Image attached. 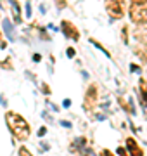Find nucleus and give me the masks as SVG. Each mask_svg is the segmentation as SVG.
<instances>
[{"label": "nucleus", "instance_id": "nucleus-23", "mask_svg": "<svg viewBox=\"0 0 147 156\" xmlns=\"http://www.w3.org/2000/svg\"><path fill=\"white\" fill-rule=\"evenodd\" d=\"M47 134V129L45 127H40V130H38V137H43Z\"/></svg>", "mask_w": 147, "mask_h": 156}, {"label": "nucleus", "instance_id": "nucleus-14", "mask_svg": "<svg viewBox=\"0 0 147 156\" xmlns=\"http://www.w3.org/2000/svg\"><path fill=\"white\" fill-rule=\"evenodd\" d=\"M0 68H2V69H12V61H10V57H7L5 61H2V63H0Z\"/></svg>", "mask_w": 147, "mask_h": 156}, {"label": "nucleus", "instance_id": "nucleus-2", "mask_svg": "<svg viewBox=\"0 0 147 156\" xmlns=\"http://www.w3.org/2000/svg\"><path fill=\"white\" fill-rule=\"evenodd\" d=\"M106 10L113 19H121L126 10L125 0H106Z\"/></svg>", "mask_w": 147, "mask_h": 156}, {"label": "nucleus", "instance_id": "nucleus-26", "mask_svg": "<svg viewBox=\"0 0 147 156\" xmlns=\"http://www.w3.org/2000/svg\"><path fill=\"white\" fill-rule=\"evenodd\" d=\"M33 61H35V63H40V61H42V56H40V54H33Z\"/></svg>", "mask_w": 147, "mask_h": 156}, {"label": "nucleus", "instance_id": "nucleus-11", "mask_svg": "<svg viewBox=\"0 0 147 156\" xmlns=\"http://www.w3.org/2000/svg\"><path fill=\"white\" fill-rule=\"evenodd\" d=\"M10 3H12V9H14V21L16 23H21L23 19H21V9H19L17 0H10Z\"/></svg>", "mask_w": 147, "mask_h": 156}, {"label": "nucleus", "instance_id": "nucleus-12", "mask_svg": "<svg viewBox=\"0 0 147 156\" xmlns=\"http://www.w3.org/2000/svg\"><path fill=\"white\" fill-rule=\"evenodd\" d=\"M118 101H120V106H121V108H123L126 113H130V115H132V113L135 111V109H133V104H128V102H126L123 97H118Z\"/></svg>", "mask_w": 147, "mask_h": 156}, {"label": "nucleus", "instance_id": "nucleus-16", "mask_svg": "<svg viewBox=\"0 0 147 156\" xmlns=\"http://www.w3.org/2000/svg\"><path fill=\"white\" fill-rule=\"evenodd\" d=\"M19 156H33L29 153V149H26V148H21L19 149Z\"/></svg>", "mask_w": 147, "mask_h": 156}, {"label": "nucleus", "instance_id": "nucleus-9", "mask_svg": "<svg viewBox=\"0 0 147 156\" xmlns=\"http://www.w3.org/2000/svg\"><path fill=\"white\" fill-rule=\"evenodd\" d=\"M139 87H140V97H142L144 104L147 106V80H146V78H140Z\"/></svg>", "mask_w": 147, "mask_h": 156}, {"label": "nucleus", "instance_id": "nucleus-15", "mask_svg": "<svg viewBox=\"0 0 147 156\" xmlns=\"http://www.w3.org/2000/svg\"><path fill=\"white\" fill-rule=\"evenodd\" d=\"M121 38H123L125 43H128V26H123V30H121Z\"/></svg>", "mask_w": 147, "mask_h": 156}, {"label": "nucleus", "instance_id": "nucleus-21", "mask_svg": "<svg viewBox=\"0 0 147 156\" xmlns=\"http://www.w3.org/2000/svg\"><path fill=\"white\" fill-rule=\"evenodd\" d=\"M118 155H120V156H128V153H126L125 148H118Z\"/></svg>", "mask_w": 147, "mask_h": 156}, {"label": "nucleus", "instance_id": "nucleus-22", "mask_svg": "<svg viewBox=\"0 0 147 156\" xmlns=\"http://www.w3.org/2000/svg\"><path fill=\"white\" fill-rule=\"evenodd\" d=\"M26 17H31V7H29V2H26Z\"/></svg>", "mask_w": 147, "mask_h": 156}, {"label": "nucleus", "instance_id": "nucleus-4", "mask_svg": "<svg viewBox=\"0 0 147 156\" xmlns=\"http://www.w3.org/2000/svg\"><path fill=\"white\" fill-rule=\"evenodd\" d=\"M97 97H99V92H97V85L92 83L88 89H87V94H85V99H83V108L85 111L92 113L95 109V104H97Z\"/></svg>", "mask_w": 147, "mask_h": 156}, {"label": "nucleus", "instance_id": "nucleus-31", "mask_svg": "<svg viewBox=\"0 0 147 156\" xmlns=\"http://www.w3.org/2000/svg\"><path fill=\"white\" fill-rule=\"evenodd\" d=\"M0 42H2V33H0Z\"/></svg>", "mask_w": 147, "mask_h": 156}, {"label": "nucleus", "instance_id": "nucleus-29", "mask_svg": "<svg viewBox=\"0 0 147 156\" xmlns=\"http://www.w3.org/2000/svg\"><path fill=\"white\" fill-rule=\"evenodd\" d=\"M133 3H147V0H132Z\"/></svg>", "mask_w": 147, "mask_h": 156}, {"label": "nucleus", "instance_id": "nucleus-27", "mask_svg": "<svg viewBox=\"0 0 147 156\" xmlns=\"http://www.w3.org/2000/svg\"><path fill=\"white\" fill-rule=\"evenodd\" d=\"M62 106H64V108H69V106H71V101H69V99H64V101H62Z\"/></svg>", "mask_w": 147, "mask_h": 156}, {"label": "nucleus", "instance_id": "nucleus-7", "mask_svg": "<svg viewBox=\"0 0 147 156\" xmlns=\"http://www.w3.org/2000/svg\"><path fill=\"white\" fill-rule=\"evenodd\" d=\"M126 148H128V151H130V156H144L142 148L137 144V141H135L133 137H128V139H126Z\"/></svg>", "mask_w": 147, "mask_h": 156}, {"label": "nucleus", "instance_id": "nucleus-13", "mask_svg": "<svg viewBox=\"0 0 147 156\" xmlns=\"http://www.w3.org/2000/svg\"><path fill=\"white\" fill-rule=\"evenodd\" d=\"M90 43H94V45H95V47H97V49H99V50H102V52H104V54H106V56H107V57H111V54H109V50H106V49H104V47H102V45H101V43H99V42H95V40H94V38H90Z\"/></svg>", "mask_w": 147, "mask_h": 156}, {"label": "nucleus", "instance_id": "nucleus-3", "mask_svg": "<svg viewBox=\"0 0 147 156\" xmlns=\"http://www.w3.org/2000/svg\"><path fill=\"white\" fill-rule=\"evenodd\" d=\"M128 14H130V19L135 24H144V23H147V5L146 3H133L130 7Z\"/></svg>", "mask_w": 147, "mask_h": 156}, {"label": "nucleus", "instance_id": "nucleus-25", "mask_svg": "<svg viewBox=\"0 0 147 156\" xmlns=\"http://www.w3.org/2000/svg\"><path fill=\"white\" fill-rule=\"evenodd\" d=\"M61 125H62L64 129H71V127H73V125H71L69 122H66V120H62V122H61Z\"/></svg>", "mask_w": 147, "mask_h": 156}, {"label": "nucleus", "instance_id": "nucleus-32", "mask_svg": "<svg viewBox=\"0 0 147 156\" xmlns=\"http://www.w3.org/2000/svg\"><path fill=\"white\" fill-rule=\"evenodd\" d=\"M0 5H2V2H0Z\"/></svg>", "mask_w": 147, "mask_h": 156}, {"label": "nucleus", "instance_id": "nucleus-8", "mask_svg": "<svg viewBox=\"0 0 147 156\" xmlns=\"http://www.w3.org/2000/svg\"><path fill=\"white\" fill-rule=\"evenodd\" d=\"M2 26H3V30H5V33H7V36H9V40H16V31H14L10 21H9V19H3Z\"/></svg>", "mask_w": 147, "mask_h": 156}, {"label": "nucleus", "instance_id": "nucleus-6", "mask_svg": "<svg viewBox=\"0 0 147 156\" xmlns=\"http://www.w3.org/2000/svg\"><path fill=\"white\" fill-rule=\"evenodd\" d=\"M133 54H135L144 64H147V42L146 40L137 38V43H135V47H133Z\"/></svg>", "mask_w": 147, "mask_h": 156}, {"label": "nucleus", "instance_id": "nucleus-10", "mask_svg": "<svg viewBox=\"0 0 147 156\" xmlns=\"http://www.w3.org/2000/svg\"><path fill=\"white\" fill-rule=\"evenodd\" d=\"M135 38H147V23L144 24H137V30H135Z\"/></svg>", "mask_w": 147, "mask_h": 156}, {"label": "nucleus", "instance_id": "nucleus-28", "mask_svg": "<svg viewBox=\"0 0 147 156\" xmlns=\"http://www.w3.org/2000/svg\"><path fill=\"white\" fill-rule=\"evenodd\" d=\"M42 116H43V120H47V122H52V120H50V116H49V113H47V111H43V113H42Z\"/></svg>", "mask_w": 147, "mask_h": 156}, {"label": "nucleus", "instance_id": "nucleus-17", "mask_svg": "<svg viewBox=\"0 0 147 156\" xmlns=\"http://www.w3.org/2000/svg\"><path fill=\"white\" fill-rule=\"evenodd\" d=\"M42 92H43V94H47V96L50 94V89H49V85H47V83H42Z\"/></svg>", "mask_w": 147, "mask_h": 156}, {"label": "nucleus", "instance_id": "nucleus-18", "mask_svg": "<svg viewBox=\"0 0 147 156\" xmlns=\"http://www.w3.org/2000/svg\"><path fill=\"white\" fill-rule=\"evenodd\" d=\"M66 54H68V57H75V54H76V52H75V49H73V47H69V49L66 50Z\"/></svg>", "mask_w": 147, "mask_h": 156}, {"label": "nucleus", "instance_id": "nucleus-20", "mask_svg": "<svg viewBox=\"0 0 147 156\" xmlns=\"http://www.w3.org/2000/svg\"><path fill=\"white\" fill-rule=\"evenodd\" d=\"M55 2H57V7H59V9H64V7L68 5V3H66V0H55Z\"/></svg>", "mask_w": 147, "mask_h": 156}, {"label": "nucleus", "instance_id": "nucleus-19", "mask_svg": "<svg viewBox=\"0 0 147 156\" xmlns=\"http://www.w3.org/2000/svg\"><path fill=\"white\" fill-rule=\"evenodd\" d=\"M130 71H133V73H140V68H139L137 64H130Z\"/></svg>", "mask_w": 147, "mask_h": 156}, {"label": "nucleus", "instance_id": "nucleus-5", "mask_svg": "<svg viewBox=\"0 0 147 156\" xmlns=\"http://www.w3.org/2000/svg\"><path fill=\"white\" fill-rule=\"evenodd\" d=\"M61 30H62V33H64V36L66 38H71V40H75V42H78L80 40V31H78V28L71 23V21H62L61 23Z\"/></svg>", "mask_w": 147, "mask_h": 156}, {"label": "nucleus", "instance_id": "nucleus-1", "mask_svg": "<svg viewBox=\"0 0 147 156\" xmlns=\"http://www.w3.org/2000/svg\"><path fill=\"white\" fill-rule=\"evenodd\" d=\"M5 122H7V127L10 130V134L17 139V141H26L29 137V123L17 113H12V111H7L5 113Z\"/></svg>", "mask_w": 147, "mask_h": 156}, {"label": "nucleus", "instance_id": "nucleus-30", "mask_svg": "<svg viewBox=\"0 0 147 156\" xmlns=\"http://www.w3.org/2000/svg\"><path fill=\"white\" fill-rule=\"evenodd\" d=\"M0 104H2V106H5V104H7V102H5V97H3V96L0 97Z\"/></svg>", "mask_w": 147, "mask_h": 156}, {"label": "nucleus", "instance_id": "nucleus-24", "mask_svg": "<svg viewBox=\"0 0 147 156\" xmlns=\"http://www.w3.org/2000/svg\"><path fill=\"white\" fill-rule=\"evenodd\" d=\"M101 156H114V155H113L109 149H102V151H101Z\"/></svg>", "mask_w": 147, "mask_h": 156}]
</instances>
